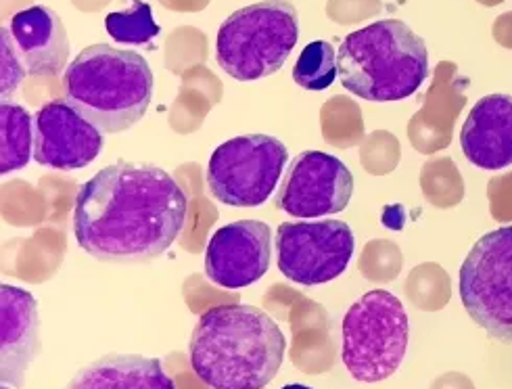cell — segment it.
<instances>
[{
	"label": "cell",
	"instance_id": "cell-11",
	"mask_svg": "<svg viewBox=\"0 0 512 389\" xmlns=\"http://www.w3.org/2000/svg\"><path fill=\"white\" fill-rule=\"evenodd\" d=\"M105 134L65 99L40 107L34 120V162L74 172L90 166L103 153Z\"/></svg>",
	"mask_w": 512,
	"mask_h": 389
},
{
	"label": "cell",
	"instance_id": "cell-16",
	"mask_svg": "<svg viewBox=\"0 0 512 389\" xmlns=\"http://www.w3.org/2000/svg\"><path fill=\"white\" fill-rule=\"evenodd\" d=\"M464 86H467V80L458 76L454 63L444 61L437 65L427 105L410 122V139L418 151L429 153L450 143L454 120L467 103Z\"/></svg>",
	"mask_w": 512,
	"mask_h": 389
},
{
	"label": "cell",
	"instance_id": "cell-13",
	"mask_svg": "<svg viewBox=\"0 0 512 389\" xmlns=\"http://www.w3.org/2000/svg\"><path fill=\"white\" fill-rule=\"evenodd\" d=\"M40 352V306L36 297L13 285L0 287V383L26 385Z\"/></svg>",
	"mask_w": 512,
	"mask_h": 389
},
{
	"label": "cell",
	"instance_id": "cell-26",
	"mask_svg": "<svg viewBox=\"0 0 512 389\" xmlns=\"http://www.w3.org/2000/svg\"><path fill=\"white\" fill-rule=\"evenodd\" d=\"M159 3L174 11H201L207 5V0H159Z\"/></svg>",
	"mask_w": 512,
	"mask_h": 389
},
{
	"label": "cell",
	"instance_id": "cell-29",
	"mask_svg": "<svg viewBox=\"0 0 512 389\" xmlns=\"http://www.w3.org/2000/svg\"><path fill=\"white\" fill-rule=\"evenodd\" d=\"M281 389H312V387H308V385H299V383H293V385H285V387H281Z\"/></svg>",
	"mask_w": 512,
	"mask_h": 389
},
{
	"label": "cell",
	"instance_id": "cell-17",
	"mask_svg": "<svg viewBox=\"0 0 512 389\" xmlns=\"http://www.w3.org/2000/svg\"><path fill=\"white\" fill-rule=\"evenodd\" d=\"M63 389H176L157 358L107 354L80 369Z\"/></svg>",
	"mask_w": 512,
	"mask_h": 389
},
{
	"label": "cell",
	"instance_id": "cell-2",
	"mask_svg": "<svg viewBox=\"0 0 512 389\" xmlns=\"http://www.w3.org/2000/svg\"><path fill=\"white\" fill-rule=\"evenodd\" d=\"M287 339L274 320L247 304L209 308L191 335V366L212 389H264L285 360Z\"/></svg>",
	"mask_w": 512,
	"mask_h": 389
},
{
	"label": "cell",
	"instance_id": "cell-7",
	"mask_svg": "<svg viewBox=\"0 0 512 389\" xmlns=\"http://www.w3.org/2000/svg\"><path fill=\"white\" fill-rule=\"evenodd\" d=\"M287 162L289 151L274 136H235L209 157V193L232 208H258L274 195Z\"/></svg>",
	"mask_w": 512,
	"mask_h": 389
},
{
	"label": "cell",
	"instance_id": "cell-4",
	"mask_svg": "<svg viewBox=\"0 0 512 389\" xmlns=\"http://www.w3.org/2000/svg\"><path fill=\"white\" fill-rule=\"evenodd\" d=\"M339 80L349 93L391 103L412 97L429 76L425 40L404 21L383 19L347 34L337 51Z\"/></svg>",
	"mask_w": 512,
	"mask_h": 389
},
{
	"label": "cell",
	"instance_id": "cell-14",
	"mask_svg": "<svg viewBox=\"0 0 512 389\" xmlns=\"http://www.w3.org/2000/svg\"><path fill=\"white\" fill-rule=\"evenodd\" d=\"M9 32L23 65L34 76L49 78L67 70L69 38L61 17L44 5L17 11L9 21Z\"/></svg>",
	"mask_w": 512,
	"mask_h": 389
},
{
	"label": "cell",
	"instance_id": "cell-5",
	"mask_svg": "<svg viewBox=\"0 0 512 389\" xmlns=\"http://www.w3.org/2000/svg\"><path fill=\"white\" fill-rule=\"evenodd\" d=\"M299 17L289 0H262L232 13L218 30L216 59L237 82L276 74L291 57Z\"/></svg>",
	"mask_w": 512,
	"mask_h": 389
},
{
	"label": "cell",
	"instance_id": "cell-15",
	"mask_svg": "<svg viewBox=\"0 0 512 389\" xmlns=\"http://www.w3.org/2000/svg\"><path fill=\"white\" fill-rule=\"evenodd\" d=\"M460 147L481 170H502L512 164V97L487 95L475 103L460 132Z\"/></svg>",
	"mask_w": 512,
	"mask_h": 389
},
{
	"label": "cell",
	"instance_id": "cell-21",
	"mask_svg": "<svg viewBox=\"0 0 512 389\" xmlns=\"http://www.w3.org/2000/svg\"><path fill=\"white\" fill-rule=\"evenodd\" d=\"M423 189L427 193V199L439 205V208L454 205L462 199L464 187L458 176V170L452 164V159H439V162L425 166Z\"/></svg>",
	"mask_w": 512,
	"mask_h": 389
},
{
	"label": "cell",
	"instance_id": "cell-10",
	"mask_svg": "<svg viewBox=\"0 0 512 389\" xmlns=\"http://www.w3.org/2000/svg\"><path fill=\"white\" fill-rule=\"evenodd\" d=\"M354 195V176L339 157L322 151L299 153L274 197L281 212L310 220L343 212Z\"/></svg>",
	"mask_w": 512,
	"mask_h": 389
},
{
	"label": "cell",
	"instance_id": "cell-6",
	"mask_svg": "<svg viewBox=\"0 0 512 389\" xmlns=\"http://www.w3.org/2000/svg\"><path fill=\"white\" fill-rule=\"evenodd\" d=\"M341 360L360 383H381L400 369L410 339L402 302L385 289L364 293L343 316Z\"/></svg>",
	"mask_w": 512,
	"mask_h": 389
},
{
	"label": "cell",
	"instance_id": "cell-27",
	"mask_svg": "<svg viewBox=\"0 0 512 389\" xmlns=\"http://www.w3.org/2000/svg\"><path fill=\"white\" fill-rule=\"evenodd\" d=\"M107 0H76V5L82 9H97L99 5H105Z\"/></svg>",
	"mask_w": 512,
	"mask_h": 389
},
{
	"label": "cell",
	"instance_id": "cell-1",
	"mask_svg": "<svg viewBox=\"0 0 512 389\" xmlns=\"http://www.w3.org/2000/svg\"><path fill=\"white\" fill-rule=\"evenodd\" d=\"M186 214L189 197L172 174L151 164L118 162L80 187L74 235L99 262L145 264L174 245Z\"/></svg>",
	"mask_w": 512,
	"mask_h": 389
},
{
	"label": "cell",
	"instance_id": "cell-8",
	"mask_svg": "<svg viewBox=\"0 0 512 389\" xmlns=\"http://www.w3.org/2000/svg\"><path fill=\"white\" fill-rule=\"evenodd\" d=\"M460 300L487 335L512 343V226L473 245L460 268Z\"/></svg>",
	"mask_w": 512,
	"mask_h": 389
},
{
	"label": "cell",
	"instance_id": "cell-9",
	"mask_svg": "<svg viewBox=\"0 0 512 389\" xmlns=\"http://www.w3.org/2000/svg\"><path fill=\"white\" fill-rule=\"evenodd\" d=\"M276 262L285 279L316 287L339 279L352 262L356 237L341 220H299L276 228Z\"/></svg>",
	"mask_w": 512,
	"mask_h": 389
},
{
	"label": "cell",
	"instance_id": "cell-24",
	"mask_svg": "<svg viewBox=\"0 0 512 389\" xmlns=\"http://www.w3.org/2000/svg\"><path fill=\"white\" fill-rule=\"evenodd\" d=\"M381 3L379 0H333L329 7V15L339 21H360L379 13Z\"/></svg>",
	"mask_w": 512,
	"mask_h": 389
},
{
	"label": "cell",
	"instance_id": "cell-18",
	"mask_svg": "<svg viewBox=\"0 0 512 389\" xmlns=\"http://www.w3.org/2000/svg\"><path fill=\"white\" fill-rule=\"evenodd\" d=\"M34 155L32 116L26 107L0 103V174L23 170Z\"/></svg>",
	"mask_w": 512,
	"mask_h": 389
},
{
	"label": "cell",
	"instance_id": "cell-20",
	"mask_svg": "<svg viewBox=\"0 0 512 389\" xmlns=\"http://www.w3.org/2000/svg\"><path fill=\"white\" fill-rule=\"evenodd\" d=\"M107 34L120 44H149L159 36L161 28L153 17L151 5L145 0H130V7L122 11H113L105 17Z\"/></svg>",
	"mask_w": 512,
	"mask_h": 389
},
{
	"label": "cell",
	"instance_id": "cell-25",
	"mask_svg": "<svg viewBox=\"0 0 512 389\" xmlns=\"http://www.w3.org/2000/svg\"><path fill=\"white\" fill-rule=\"evenodd\" d=\"M494 38L504 49L512 51V13H504L494 21Z\"/></svg>",
	"mask_w": 512,
	"mask_h": 389
},
{
	"label": "cell",
	"instance_id": "cell-23",
	"mask_svg": "<svg viewBox=\"0 0 512 389\" xmlns=\"http://www.w3.org/2000/svg\"><path fill=\"white\" fill-rule=\"evenodd\" d=\"M492 218L504 224H512V172L496 176L487 185Z\"/></svg>",
	"mask_w": 512,
	"mask_h": 389
},
{
	"label": "cell",
	"instance_id": "cell-3",
	"mask_svg": "<svg viewBox=\"0 0 512 389\" xmlns=\"http://www.w3.org/2000/svg\"><path fill=\"white\" fill-rule=\"evenodd\" d=\"M155 93L143 55L111 44H92L67 65L63 99L103 134H120L145 118Z\"/></svg>",
	"mask_w": 512,
	"mask_h": 389
},
{
	"label": "cell",
	"instance_id": "cell-28",
	"mask_svg": "<svg viewBox=\"0 0 512 389\" xmlns=\"http://www.w3.org/2000/svg\"><path fill=\"white\" fill-rule=\"evenodd\" d=\"M477 3H481L485 7H496V5H502L504 0H477Z\"/></svg>",
	"mask_w": 512,
	"mask_h": 389
},
{
	"label": "cell",
	"instance_id": "cell-19",
	"mask_svg": "<svg viewBox=\"0 0 512 389\" xmlns=\"http://www.w3.org/2000/svg\"><path fill=\"white\" fill-rule=\"evenodd\" d=\"M337 76V55L327 40L310 42L293 67V80L304 90H327Z\"/></svg>",
	"mask_w": 512,
	"mask_h": 389
},
{
	"label": "cell",
	"instance_id": "cell-22",
	"mask_svg": "<svg viewBox=\"0 0 512 389\" xmlns=\"http://www.w3.org/2000/svg\"><path fill=\"white\" fill-rule=\"evenodd\" d=\"M26 80V67L15 49L9 28L0 32V99L7 103L15 90Z\"/></svg>",
	"mask_w": 512,
	"mask_h": 389
},
{
	"label": "cell",
	"instance_id": "cell-12",
	"mask_svg": "<svg viewBox=\"0 0 512 389\" xmlns=\"http://www.w3.org/2000/svg\"><path fill=\"white\" fill-rule=\"evenodd\" d=\"M270 262V226L260 220H237L218 228L209 239L205 274L218 287L243 289L264 279Z\"/></svg>",
	"mask_w": 512,
	"mask_h": 389
}]
</instances>
